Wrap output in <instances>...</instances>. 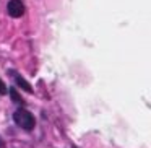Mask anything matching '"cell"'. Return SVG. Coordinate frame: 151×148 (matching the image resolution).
<instances>
[{
  "label": "cell",
  "mask_w": 151,
  "mask_h": 148,
  "mask_svg": "<svg viewBox=\"0 0 151 148\" xmlns=\"http://www.w3.org/2000/svg\"><path fill=\"white\" fill-rule=\"evenodd\" d=\"M13 121L15 124L18 125V127H21L23 130H33L34 125H36V121H34V116L31 114L29 111H26V109H17V111L13 112Z\"/></svg>",
  "instance_id": "6da1fadb"
},
{
  "label": "cell",
  "mask_w": 151,
  "mask_h": 148,
  "mask_svg": "<svg viewBox=\"0 0 151 148\" xmlns=\"http://www.w3.org/2000/svg\"><path fill=\"white\" fill-rule=\"evenodd\" d=\"M7 13L12 18H20L24 13V4L21 0H10L7 5Z\"/></svg>",
  "instance_id": "7a4b0ae2"
},
{
  "label": "cell",
  "mask_w": 151,
  "mask_h": 148,
  "mask_svg": "<svg viewBox=\"0 0 151 148\" xmlns=\"http://www.w3.org/2000/svg\"><path fill=\"white\" fill-rule=\"evenodd\" d=\"M8 75L13 78V82H15V85L18 86V88H21L23 91H26V93H33V86L29 85V83L26 82V80L23 78V77L20 75V73L17 72V70H13V69H10L8 70Z\"/></svg>",
  "instance_id": "3957f363"
},
{
  "label": "cell",
  "mask_w": 151,
  "mask_h": 148,
  "mask_svg": "<svg viewBox=\"0 0 151 148\" xmlns=\"http://www.w3.org/2000/svg\"><path fill=\"white\" fill-rule=\"evenodd\" d=\"M8 93H10V96H12V99H13V103H17V104H20V106L24 104V99L21 98L20 95H18V91H17L15 88H10V90H8Z\"/></svg>",
  "instance_id": "277c9868"
},
{
  "label": "cell",
  "mask_w": 151,
  "mask_h": 148,
  "mask_svg": "<svg viewBox=\"0 0 151 148\" xmlns=\"http://www.w3.org/2000/svg\"><path fill=\"white\" fill-rule=\"evenodd\" d=\"M7 93H8L7 86H5V83L2 82V78H0V95H7Z\"/></svg>",
  "instance_id": "5b68a950"
},
{
  "label": "cell",
  "mask_w": 151,
  "mask_h": 148,
  "mask_svg": "<svg viewBox=\"0 0 151 148\" xmlns=\"http://www.w3.org/2000/svg\"><path fill=\"white\" fill-rule=\"evenodd\" d=\"M4 147H5V142L2 140V138H0V148H4Z\"/></svg>",
  "instance_id": "8992f818"
}]
</instances>
